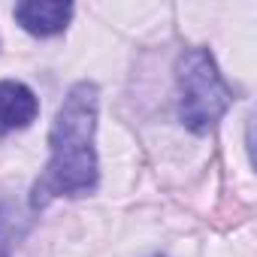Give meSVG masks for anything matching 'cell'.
Segmentation results:
<instances>
[{"label": "cell", "instance_id": "obj_4", "mask_svg": "<svg viewBox=\"0 0 257 257\" xmlns=\"http://www.w3.org/2000/svg\"><path fill=\"white\" fill-rule=\"evenodd\" d=\"M73 19V4L61 0H28L16 7V22L34 37H58Z\"/></svg>", "mask_w": 257, "mask_h": 257}, {"label": "cell", "instance_id": "obj_2", "mask_svg": "<svg viewBox=\"0 0 257 257\" xmlns=\"http://www.w3.org/2000/svg\"><path fill=\"white\" fill-rule=\"evenodd\" d=\"M236 94L224 82L209 49L194 46L185 49L176 61V109L179 121L191 134L206 137L227 115Z\"/></svg>", "mask_w": 257, "mask_h": 257}, {"label": "cell", "instance_id": "obj_1", "mask_svg": "<svg viewBox=\"0 0 257 257\" xmlns=\"http://www.w3.org/2000/svg\"><path fill=\"white\" fill-rule=\"evenodd\" d=\"M97 109L100 91L94 82H76L49 131V164L34 185L31 206L43 209L58 197H88L100 185L97 161Z\"/></svg>", "mask_w": 257, "mask_h": 257}, {"label": "cell", "instance_id": "obj_5", "mask_svg": "<svg viewBox=\"0 0 257 257\" xmlns=\"http://www.w3.org/2000/svg\"><path fill=\"white\" fill-rule=\"evenodd\" d=\"M0 257H10V245L4 239H0Z\"/></svg>", "mask_w": 257, "mask_h": 257}, {"label": "cell", "instance_id": "obj_3", "mask_svg": "<svg viewBox=\"0 0 257 257\" xmlns=\"http://www.w3.org/2000/svg\"><path fill=\"white\" fill-rule=\"evenodd\" d=\"M40 115V100L25 82H0V140L31 127Z\"/></svg>", "mask_w": 257, "mask_h": 257}]
</instances>
